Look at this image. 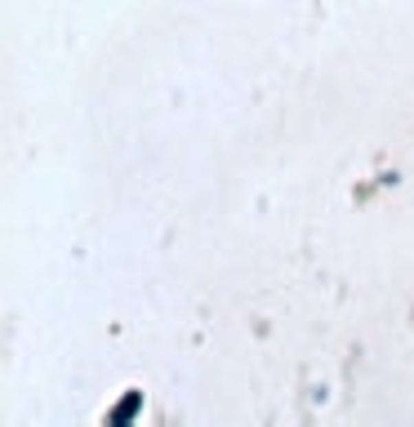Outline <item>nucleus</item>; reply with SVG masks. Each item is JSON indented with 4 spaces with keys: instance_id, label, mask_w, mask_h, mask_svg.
<instances>
[{
    "instance_id": "f257e3e1",
    "label": "nucleus",
    "mask_w": 414,
    "mask_h": 427,
    "mask_svg": "<svg viewBox=\"0 0 414 427\" xmlns=\"http://www.w3.org/2000/svg\"><path fill=\"white\" fill-rule=\"evenodd\" d=\"M138 405H143V392H129L125 401H120L116 410H111V423H129V419L138 414Z\"/></svg>"
}]
</instances>
